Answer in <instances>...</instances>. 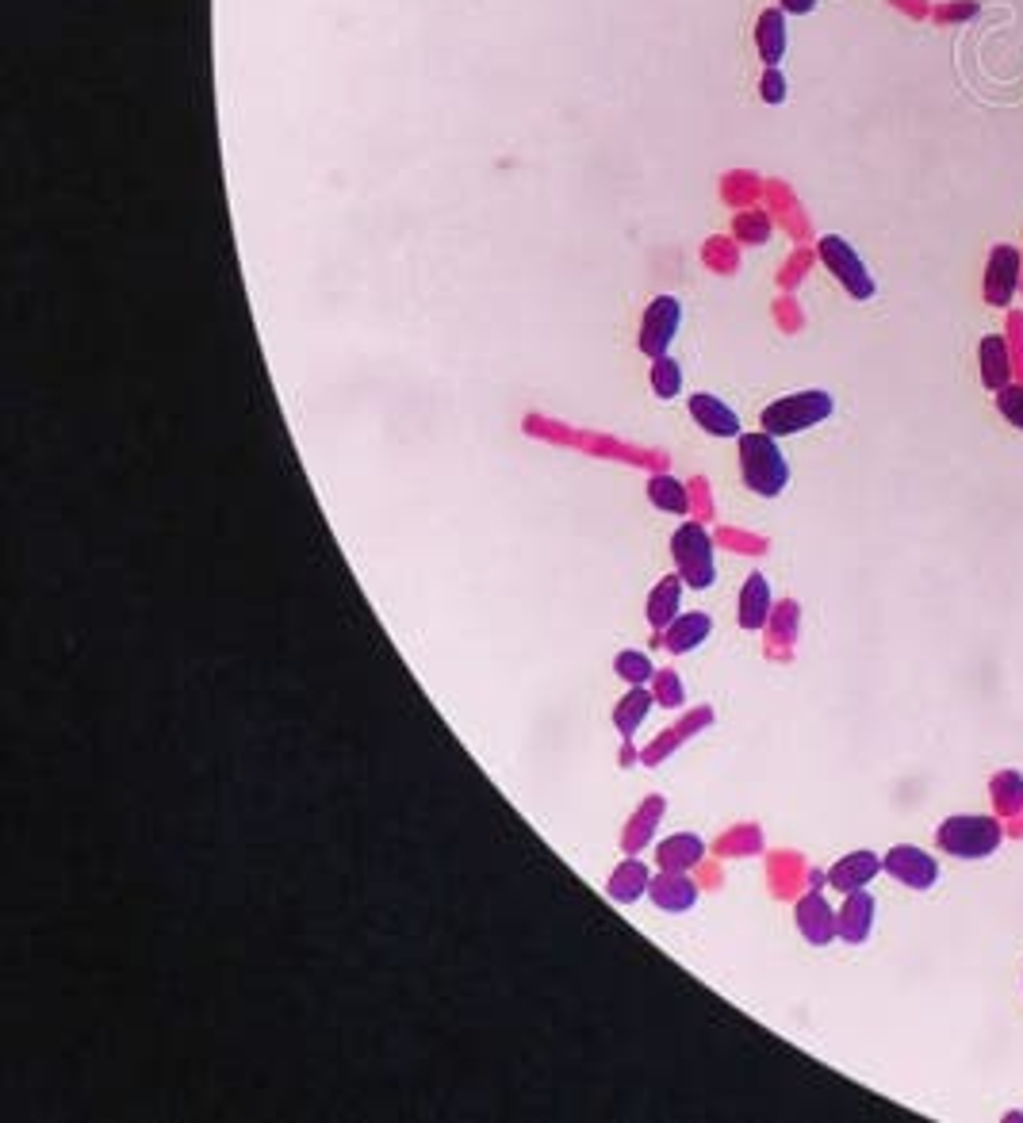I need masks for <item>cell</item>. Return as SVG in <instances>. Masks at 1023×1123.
Wrapping results in <instances>:
<instances>
[{"label": "cell", "mask_w": 1023, "mask_h": 1123, "mask_svg": "<svg viewBox=\"0 0 1023 1123\" xmlns=\"http://www.w3.org/2000/svg\"><path fill=\"white\" fill-rule=\"evenodd\" d=\"M771 606H774L771 583H767L763 571H752V576L744 579V586H740V626L752 629V633L763 629L767 621H771Z\"/></svg>", "instance_id": "14"}, {"label": "cell", "mask_w": 1023, "mask_h": 1123, "mask_svg": "<svg viewBox=\"0 0 1023 1123\" xmlns=\"http://www.w3.org/2000/svg\"><path fill=\"white\" fill-rule=\"evenodd\" d=\"M756 47H759V58H763L767 65L782 62V54H786V16H782V9H767L763 16H759Z\"/></svg>", "instance_id": "19"}, {"label": "cell", "mask_w": 1023, "mask_h": 1123, "mask_svg": "<svg viewBox=\"0 0 1023 1123\" xmlns=\"http://www.w3.org/2000/svg\"><path fill=\"white\" fill-rule=\"evenodd\" d=\"M702 855H706L702 836H694V832H674L671 840L659 844L656 859L664 871H691L694 863H702Z\"/></svg>", "instance_id": "17"}, {"label": "cell", "mask_w": 1023, "mask_h": 1123, "mask_svg": "<svg viewBox=\"0 0 1023 1123\" xmlns=\"http://www.w3.org/2000/svg\"><path fill=\"white\" fill-rule=\"evenodd\" d=\"M732 230H736L740 242H767V238H771V219H767L763 212H747L740 215Z\"/></svg>", "instance_id": "26"}, {"label": "cell", "mask_w": 1023, "mask_h": 1123, "mask_svg": "<svg viewBox=\"0 0 1023 1123\" xmlns=\"http://www.w3.org/2000/svg\"><path fill=\"white\" fill-rule=\"evenodd\" d=\"M821 261H824V269L832 273V277L839 280V285L847 288V295L851 300H870L874 295V277H870V269L862 265V257H859V250H855L847 238H839V235H829V238H821Z\"/></svg>", "instance_id": "5"}, {"label": "cell", "mask_w": 1023, "mask_h": 1123, "mask_svg": "<svg viewBox=\"0 0 1023 1123\" xmlns=\"http://www.w3.org/2000/svg\"><path fill=\"white\" fill-rule=\"evenodd\" d=\"M935 840H939V847L950 859H985V855H993L1000 847L1005 829L989 813H955L939 824Z\"/></svg>", "instance_id": "2"}, {"label": "cell", "mask_w": 1023, "mask_h": 1123, "mask_svg": "<svg viewBox=\"0 0 1023 1123\" xmlns=\"http://www.w3.org/2000/svg\"><path fill=\"white\" fill-rule=\"evenodd\" d=\"M648 495H652V506H656V510H667V514H686V510H691L686 483H679L674 476H656V480L648 483Z\"/></svg>", "instance_id": "22"}, {"label": "cell", "mask_w": 1023, "mask_h": 1123, "mask_svg": "<svg viewBox=\"0 0 1023 1123\" xmlns=\"http://www.w3.org/2000/svg\"><path fill=\"white\" fill-rule=\"evenodd\" d=\"M874 897L867 894V889H855V894H847V901H844V909L836 912V932H839V939L844 944H867L870 939V932H874Z\"/></svg>", "instance_id": "11"}, {"label": "cell", "mask_w": 1023, "mask_h": 1123, "mask_svg": "<svg viewBox=\"0 0 1023 1123\" xmlns=\"http://www.w3.org/2000/svg\"><path fill=\"white\" fill-rule=\"evenodd\" d=\"M1008 380H1012V365H1008L1005 338L1000 335L982 338V383L989 391H1000V388H1008Z\"/></svg>", "instance_id": "20"}, {"label": "cell", "mask_w": 1023, "mask_h": 1123, "mask_svg": "<svg viewBox=\"0 0 1023 1123\" xmlns=\"http://www.w3.org/2000/svg\"><path fill=\"white\" fill-rule=\"evenodd\" d=\"M682 326V303L674 295H656L644 311V323H641V350L648 357H664L667 345L674 342Z\"/></svg>", "instance_id": "6"}, {"label": "cell", "mask_w": 1023, "mask_h": 1123, "mask_svg": "<svg viewBox=\"0 0 1023 1123\" xmlns=\"http://www.w3.org/2000/svg\"><path fill=\"white\" fill-rule=\"evenodd\" d=\"M614 668H618V676L626 679V683H633V686H644V683H652L656 679V664H652L644 652H618V659H614Z\"/></svg>", "instance_id": "24"}, {"label": "cell", "mask_w": 1023, "mask_h": 1123, "mask_svg": "<svg viewBox=\"0 0 1023 1123\" xmlns=\"http://www.w3.org/2000/svg\"><path fill=\"white\" fill-rule=\"evenodd\" d=\"M648 886H652V871H648V863H641V859H626V863L614 871V879H609V897L614 901H621V905H633V901H641L644 894H648Z\"/></svg>", "instance_id": "18"}, {"label": "cell", "mask_w": 1023, "mask_h": 1123, "mask_svg": "<svg viewBox=\"0 0 1023 1123\" xmlns=\"http://www.w3.org/2000/svg\"><path fill=\"white\" fill-rule=\"evenodd\" d=\"M1020 265L1023 257L1015 245H997V250L989 253V265H985V300H989L993 307H1008V303H1012L1015 288H1020Z\"/></svg>", "instance_id": "8"}, {"label": "cell", "mask_w": 1023, "mask_h": 1123, "mask_svg": "<svg viewBox=\"0 0 1023 1123\" xmlns=\"http://www.w3.org/2000/svg\"><path fill=\"white\" fill-rule=\"evenodd\" d=\"M997 411L1015 426V430H1023V388H1015V383L1000 388L997 391Z\"/></svg>", "instance_id": "27"}, {"label": "cell", "mask_w": 1023, "mask_h": 1123, "mask_svg": "<svg viewBox=\"0 0 1023 1123\" xmlns=\"http://www.w3.org/2000/svg\"><path fill=\"white\" fill-rule=\"evenodd\" d=\"M993 794H997L1000 813H1020L1023 809V779L1020 771H1000L993 779Z\"/></svg>", "instance_id": "25"}, {"label": "cell", "mask_w": 1023, "mask_h": 1123, "mask_svg": "<svg viewBox=\"0 0 1023 1123\" xmlns=\"http://www.w3.org/2000/svg\"><path fill=\"white\" fill-rule=\"evenodd\" d=\"M652 391H656L659 400H674L682 391V368L674 357H652Z\"/></svg>", "instance_id": "23"}, {"label": "cell", "mask_w": 1023, "mask_h": 1123, "mask_svg": "<svg viewBox=\"0 0 1023 1123\" xmlns=\"http://www.w3.org/2000/svg\"><path fill=\"white\" fill-rule=\"evenodd\" d=\"M740 476L756 495L774 499L786 491L790 483V465L786 453L779 449V441L767 430L759 433H740Z\"/></svg>", "instance_id": "1"}, {"label": "cell", "mask_w": 1023, "mask_h": 1123, "mask_svg": "<svg viewBox=\"0 0 1023 1123\" xmlns=\"http://www.w3.org/2000/svg\"><path fill=\"white\" fill-rule=\"evenodd\" d=\"M759 92H763L767 104H782V100H786V77H782L779 65H767L763 81H759Z\"/></svg>", "instance_id": "29"}, {"label": "cell", "mask_w": 1023, "mask_h": 1123, "mask_svg": "<svg viewBox=\"0 0 1023 1123\" xmlns=\"http://www.w3.org/2000/svg\"><path fill=\"white\" fill-rule=\"evenodd\" d=\"M652 706H656V694L644 691V686H633V691L618 702V709H614V724L621 729V736H633L644 724V717L652 714Z\"/></svg>", "instance_id": "21"}, {"label": "cell", "mask_w": 1023, "mask_h": 1123, "mask_svg": "<svg viewBox=\"0 0 1023 1123\" xmlns=\"http://www.w3.org/2000/svg\"><path fill=\"white\" fill-rule=\"evenodd\" d=\"M659 698H664L667 706H682V702H686V691H682V683H679V676H674V671L659 676Z\"/></svg>", "instance_id": "30"}, {"label": "cell", "mask_w": 1023, "mask_h": 1123, "mask_svg": "<svg viewBox=\"0 0 1023 1123\" xmlns=\"http://www.w3.org/2000/svg\"><path fill=\"white\" fill-rule=\"evenodd\" d=\"M682 576L674 571V576H664L656 583V591L648 594V621H652V629L656 633H664L667 626H671L674 618H679V610H682Z\"/></svg>", "instance_id": "16"}, {"label": "cell", "mask_w": 1023, "mask_h": 1123, "mask_svg": "<svg viewBox=\"0 0 1023 1123\" xmlns=\"http://www.w3.org/2000/svg\"><path fill=\"white\" fill-rule=\"evenodd\" d=\"M671 556H674V571H679L686 586H694V591H709V586L717 583L713 538L706 533L702 521H686V526L674 530Z\"/></svg>", "instance_id": "4"}, {"label": "cell", "mask_w": 1023, "mask_h": 1123, "mask_svg": "<svg viewBox=\"0 0 1023 1123\" xmlns=\"http://www.w3.org/2000/svg\"><path fill=\"white\" fill-rule=\"evenodd\" d=\"M832 411H836V403H832L829 391H794V395L767 403L759 426L771 438H790V433H801L809 426H821L824 418H832Z\"/></svg>", "instance_id": "3"}, {"label": "cell", "mask_w": 1023, "mask_h": 1123, "mask_svg": "<svg viewBox=\"0 0 1023 1123\" xmlns=\"http://www.w3.org/2000/svg\"><path fill=\"white\" fill-rule=\"evenodd\" d=\"M882 863H885V871L909 889H932L935 882H939V863H935L924 847L897 844V847H889V855H885Z\"/></svg>", "instance_id": "7"}, {"label": "cell", "mask_w": 1023, "mask_h": 1123, "mask_svg": "<svg viewBox=\"0 0 1023 1123\" xmlns=\"http://www.w3.org/2000/svg\"><path fill=\"white\" fill-rule=\"evenodd\" d=\"M648 897L664 912H686L698 905V886H694V879L686 871H664L652 879Z\"/></svg>", "instance_id": "10"}, {"label": "cell", "mask_w": 1023, "mask_h": 1123, "mask_svg": "<svg viewBox=\"0 0 1023 1123\" xmlns=\"http://www.w3.org/2000/svg\"><path fill=\"white\" fill-rule=\"evenodd\" d=\"M709 633H713V618H709V614L702 610L679 614V618L664 629V648L671 652V656H686V652L698 648Z\"/></svg>", "instance_id": "15"}, {"label": "cell", "mask_w": 1023, "mask_h": 1123, "mask_svg": "<svg viewBox=\"0 0 1023 1123\" xmlns=\"http://www.w3.org/2000/svg\"><path fill=\"white\" fill-rule=\"evenodd\" d=\"M659 813H664V798H652V809H648V817H636V824H633V832L626 836V847H641L644 840L652 836V824L659 821Z\"/></svg>", "instance_id": "28"}, {"label": "cell", "mask_w": 1023, "mask_h": 1123, "mask_svg": "<svg viewBox=\"0 0 1023 1123\" xmlns=\"http://www.w3.org/2000/svg\"><path fill=\"white\" fill-rule=\"evenodd\" d=\"M882 871H885V863L874 851H851L832 867L829 882H832V889H839V894H855V889H867Z\"/></svg>", "instance_id": "12"}, {"label": "cell", "mask_w": 1023, "mask_h": 1123, "mask_svg": "<svg viewBox=\"0 0 1023 1123\" xmlns=\"http://www.w3.org/2000/svg\"><path fill=\"white\" fill-rule=\"evenodd\" d=\"M691 418L706 433H713V438H740V433H744V430H740L736 411H732L724 400H717V395H709V391H698V395H691Z\"/></svg>", "instance_id": "13"}, {"label": "cell", "mask_w": 1023, "mask_h": 1123, "mask_svg": "<svg viewBox=\"0 0 1023 1123\" xmlns=\"http://www.w3.org/2000/svg\"><path fill=\"white\" fill-rule=\"evenodd\" d=\"M817 9V0H782V12H794V16H809Z\"/></svg>", "instance_id": "31"}, {"label": "cell", "mask_w": 1023, "mask_h": 1123, "mask_svg": "<svg viewBox=\"0 0 1023 1123\" xmlns=\"http://www.w3.org/2000/svg\"><path fill=\"white\" fill-rule=\"evenodd\" d=\"M794 920H797V932H801V936L809 939L812 947H824V944H832V939L839 936V932H836V912H832L829 897L817 894V889H812V894H805L801 901H797Z\"/></svg>", "instance_id": "9"}]
</instances>
